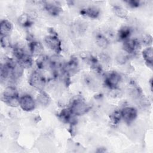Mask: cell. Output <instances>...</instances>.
Wrapping results in <instances>:
<instances>
[{
  "instance_id": "1",
  "label": "cell",
  "mask_w": 153,
  "mask_h": 153,
  "mask_svg": "<svg viewBox=\"0 0 153 153\" xmlns=\"http://www.w3.org/2000/svg\"><path fill=\"white\" fill-rule=\"evenodd\" d=\"M90 107L87 103L81 97H76L73 99L69 109L75 116H80L86 114L89 111Z\"/></svg>"
},
{
  "instance_id": "16",
  "label": "cell",
  "mask_w": 153,
  "mask_h": 153,
  "mask_svg": "<svg viewBox=\"0 0 153 153\" xmlns=\"http://www.w3.org/2000/svg\"><path fill=\"white\" fill-rule=\"evenodd\" d=\"M96 42L97 45L102 48H106L109 45V41L102 34H97L96 36Z\"/></svg>"
},
{
  "instance_id": "22",
  "label": "cell",
  "mask_w": 153,
  "mask_h": 153,
  "mask_svg": "<svg viewBox=\"0 0 153 153\" xmlns=\"http://www.w3.org/2000/svg\"><path fill=\"white\" fill-rule=\"evenodd\" d=\"M142 41L144 44L147 45H148V47H149V45L152 42V38L150 35H146L143 37Z\"/></svg>"
},
{
  "instance_id": "12",
  "label": "cell",
  "mask_w": 153,
  "mask_h": 153,
  "mask_svg": "<svg viewBox=\"0 0 153 153\" xmlns=\"http://www.w3.org/2000/svg\"><path fill=\"white\" fill-rule=\"evenodd\" d=\"M131 33V29L128 26H123L118 32V38L121 41H126L130 38Z\"/></svg>"
},
{
  "instance_id": "14",
  "label": "cell",
  "mask_w": 153,
  "mask_h": 153,
  "mask_svg": "<svg viewBox=\"0 0 153 153\" xmlns=\"http://www.w3.org/2000/svg\"><path fill=\"white\" fill-rule=\"evenodd\" d=\"M32 19L33 18L29 14H23L19 16L18 22L23 27H29L32 23Z\"/></svg>"
},
{
  "instance_id": "15",
  "label": "cell",
  "mask_w": 153,
  "mask_h": 153,
  "mask_svg": "<svg viewBox=\"0 0 153 153\" xmlns=\"http://www.w3.org/2000/svg\"><path fill=\"white\" fill-rule=\"evenodd\" d=\"M112 10L115 15L120 18L126 19L128 16V11L121 6L115 5L113 7Z\"/></svg>"
},
{
  "instance_id": "8",
  "label": "cell",
  "mask_w": 153,
  "mask_h": 153,
  "mask_svg": "<svg viewBox=\"0 0 153 153\" xmlns=\"http://www.w3.org/2000/svg\"><path fill=\"white\" fill-rule=\"evenodd\" d=\"M13 26L11 23L7 20H2L0 23V34L1 36H9L11 32Z\"/></svg>"
},
{
  "instance_id": "23",
  "label": "cell",
  "mask_w": 153,
  "mask_h": 153,
  "mask_svg": "<svg viewBox=\"0 0 153 153\" xmlns=\"http://www.w3.org/2000/svg\"><path fill=\"white\" fill-rule=\"evenodd\" d=\"M126 2L130 7H131L132 8L137 7L140 5V1H134V0L128 1Z\"/></svg>"
},
{
  "instance_id": "13",
  "label": "cell",
  "mask_w": 153,
  "mask_h": 153,
  "mask_svg": "<svg viewBox=\"0 0 153 153\" xmlns=\"http://www.w3.org/2000/svg\"><path fill=\"white\" fill-rule=\"evenodd\" d=\"M29 48L30 52L35 55L41 54L43 51V47L41 43L37 41H30L29 44Z\"/></svg>"
},
{
  "instance_id": "9",
  "label": "cell",
  "mask_w": 153,
  "mask_h": 153,
  "mask_svg": "<svg viewBox=\"0 0 153 153\" xmlns=\"http://www.w3.org/2000/svg\"><path fill=\"white\" fill-rule=\"evenodd\" d=\"M44 7L46 11L52 16H57L62 11V8L58 5L54 3L45 2Z\"/></svg>"
},
{
  "instance_id": "11",
  "label": "cell",
  "mask_w": 153,
  "mask_h": 153,
  "mask_svg": "<svg viewBox=\"0 0 153 153\" xmlns=\"http://www.w3.org/2000/svg\"><path fill=\"white\" fill-rule=\"evenodd\" d=\"M81 13L92 19H96L100 14V10L96 7H90L81 10Z\"/></svg>"
},
{
  "instance_id": "21",
  "label": "cell",
  "mask_w": 153,
  "mask_h": 153,
  "mask_svg": "<svg viewBox=\"0 0 153 153\" xmlns=\"http://www.w3.org/2000/svg\"><path fill=\"white\" fill-rule=\"evenodd\" d=\"M1 45L3 48H7L10 45V41L9 36H1Z\"/></svg>"
},
{
  "instance_id": "5",
  "label": "cell",
  "mask_w": 153,
  "mask_h": 153,
  "mask_svg": "<svg viewBox=\"0 0 153 153\" xmlns=\"http://www.w3.org/2000/svg\"><path fill=\"white\" fill-rule=\"evenodd\" d=\"M19 106L23 111L30 112L33 111L35 108V100L30 95L25 94L20 97Z\"/></svg>"
},
{
  "instance_id": "4",
  "label": "cell",
  "mask_w": 153,
  "mask_h": 153,
  "mask_svg": "<svg viewBox=\"0 0 153 153\" xmlns=\"http://www.w3.org/2000/svg\"><path fill=\"white\" fill-rule=\"evenodd\" d=\"M121 119L126 123H131L137 116V109L132 106H126L120 110Z\"/></svg>"
},
{
  "instance_id": "10",
  "label": "cell",
  "mask_w": 153,
  "mask_h": 153,
  "mask_svg": "<svg viewBox=\"0 0 153 153\" xmlns=\"http://www.w3.org/2000/svg\"><path fill=\"white\" fill-rule=\"evenodd\" d=\"M142 57L147 65L151 67L153 62V51L152 47H148L143 50Z\"/></svg>"
},
{
  "instance_id": "19",
  "label": "cell",
  "mask_w": 153,
  "mask_h": 153,
  "mask_svg": "<svg viewBox=\"0 0 153 153\" xmlns=\"http://www.w3.org/2000/svg\"><path fill=\"white\" fill-rule=\"evenodd\" d=\"M9 75H10V72L7 65L5 63L4 64H1L0 69L1 81L2 82L4 80H5Z\"/></svg>"
},
{
  "instance_id": "17",
  "label": "cell",
  "mask_w": 153,
  "mask_h": 153,
  "mask_svg": "<svg viewBox=\"0 0 153 153\" xmlns=\"http://www.w3.org/2000/svg\"><path fill=\"white\" fill-rule=\"evenodd\" d=\"M37 101L42 106H47L50 103V98L44 91H41L37 96Z\"/></svg>"
},
{
  "instance_id": "2",
  "label": "cell",
  "mask_w": 153,
  "mask_h": 153,
  "mask_svg": "<svg viewBox=\"0 0 153 153\" xmlns=\"http://www.w3.org/2000/svg\"><path fill=\"white\" fill-rule=\"evenodd\" d=\"M29 82L32 87L38 90L42 91L45 84V79L41 73L38 71H34L29 76Z\"/></svg>"
},
{
  "instance_id": "7",
  "label": "cell",
  "mask_w": 153,
  "mask_h": 153,
  "mask_svg": "<svg viewBox=\"0 0 153 153\" xmlns=\"http://www.w3.org/2000/svg\"><path fill=\"white\" fill-rule=\"evenodd\" d=\"M140 47V43L137 39L129 38L124 41L123 49L128 53H134Z\"/></svg>"
},
{
  "instance_id": "3",
  "label": "cell",
  "mask_w": 153,
  "mask_h": 153,
  "mask_svg": "<svg viewBox=\"0 0 153 153\" xmlns=\"http://www.w3.org/2000/svg\"><path fill=\"white\" fill-rule=\"evenodd\" d=\"M44 40L47 45L57 54L61 52L62 42L56 35L51 33L46 36Z\"/></svg>"
},
{
  "instance_id": "20",
  "label": "cell",
  "mask_w": 153,
  "mask_h": 153,
  "mask_svg": "<svg viewBox=\"0 0 153 153\" xmlns=\"http://www.w3.org/2000/svg\"><path fill=\"white\" fill-rule=\"evenodd\" d=\"M112 121L114 124H117L121 119V115L120 111H115L112 114Z\"/></svg>"
},
{
  "instance_id": "18",
  "label": "cell",
  "mask_w": 153,
  "mask_h": 153,
  "mask_svg": "<svg viewBox=\"0 0 153 153\" xmlns=\"http://www.w3.org/2000/svg\"><path fill=\"white\" fill-rule=\"evenodd\" d=\"M19 96V94L16 88L13 86H8L6 87L5 89L4 90L2 94V98L14 97V96Z\"/></svg>"
},
{
  "instance_id": "6",
  "label": "cell",
  "mask_w": 153,
  "mask_h": 153,
  "mask_svg": "<svg viewBox=\"0 0 153 153\" xmlns=\"http://www.w3.org/2000/svg\"><path fill=\"white\" fill-rule=\"evenodd\" d=\"M121 79V76L117 72L112 71L106 75L105 79V85L111 89L118 87Z\"/></svg>"
}]
</instances>
